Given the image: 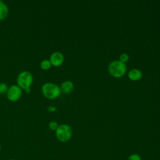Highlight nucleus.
Listing matches in <instances>:
<instances>
[{
	"instance_id": "f257e3e1",
	"label": "nucleus",
	"mask_w": 160,
	"mask_h": 160,
	"mask_svg": "<svg viewBox=\"0 0 160 160\" xmlns=\"http://www.w3.org/2000/svg\"><path fill=\"white\" fill-rule=\"evenodd\" d=\"M41 92L44 98L51 100L58 98L61 93L60 87L58 84L50 82L42 84Z\"/></svg>"
},
{
	"instance_id": "f03ea898",
	"label": "nucleus",
	"mask_w": 160,
	"mask_h": 160,
	"mask_svg": "<svg viewBox=\"0 0 160 160\" xmlns=\"http://www.w3.org/2000/svg\"><path fill=\"white\" fill-rule=\"evenodd\" d=\"M127 66L125 63L121 62L119 60H115L110 62L108 66L109 74L114 78H120L126 72Z\"/></svg>"
},
{
	"instance_id": "7ed1b4c3",
	"label": "nucleus",
	"mask_w": 160,
	"mask_h": 160,
	"mask_svg": "<svg viewBox=\"0 0 160 160\" xmlns=\"http://www.w3.org/2000/svg\"><path fill=\"white\" fill-rule=\"evenodd\" d=\"M17 85L22 90L31 88L33 82V76L29 71H22L17 77Z\"/></svg>"
},
{
	"instance_id": "20e7f679",
	"label": "nucleus",
	"mask_w": 160,
	"mask_h": 160,
	"mask_svg": "<svg viewBox=\"0 0 160 160\" xmlns=\"http://www.w3.org/2000/svg\"><path fill=\"white\" fill-rule=\"evenodd\" d=\"M56 136L58 140L62 142H66L70 140L72 136V130L70 126L66 124L59 125L55 131Z\"/></svg>"
},
{
	"instance_id": "39448f33",
	"label": "nucleus",
	"mask_w": 160,
	"mask_h": 160,
	"mask_svg": "<svg viewBox=\"0 0 160 160\" xmlns=\"http://www.w3.org/2000/svg\"><path fill=\"white\" fill-rule=\"evenodd\" d=\"M22 95V89L17 84H12L6 92L8 99L11 102L18 101Z\"/></svg>"
},
{
	"instance_id": "423d86ee",
	"label": "nucleus",
	"mask_w": 160,
	"mask_h": 160,
	"mask_svg": "<svg viewBox=\"0 0 160 160\" xmlns=\"http://www.w3.org/2000/svg\"><path fill=\"white\" fill-rule=\"evenodd\" d=\"M49 60L50 61L52 66L59 67L64 62V57L62 52L59 51H54L50 55Z\"/></svg>"
},
{
	"instance_id": "0eeeda50",
	"label": "nucleus",
	"mask_w": 160,
	"mask_h": 160,
	"mask_svg": "<svg viewBox=\"0 0 160 160\" xmlns=\"http://www.w3.org/2000/svg\"><path fill=\"white\" fill-rule=\"evenodd\" d=\"M74 86L73 82L71 81L66 80L63 81L61 84V91L64 94H69L74 89Z\"/></svg>"
},
{
	"instance_id": "6e6552de",
	"label": "nucleus",
	"mask_w": 160,
	"mask_h": 160,
	"mask_svg": "<svg viewBox=\"0 0 160 160\" xmlns=\"http://www.w3.org/2000/svg\"><path fill=\"white\" fill-rule=\"evenodd\" d=\"M128 78L130 80L133 81H137L140 80L142 77V73L141 70L134 68L131 69L128 74Z\"/></svg>"
},
{
	"instance_id": "1a4fd4ad",
	"label": "nucleus",
	"mask_w": 160,
	"mask_h": 160,
	"mask_svg": "<svg viewBox=\"0 0 160 160\" xmlns=\"http://www.w3.org/2000/svg\"><path fill=\"white\" fill-rule=\"evenodd\" d=\"M9 14V8L6 4L2 1L0 2V21H2L7 18Z\"/></svg>"
},
{
	"instance_id": "9d476101",
	"label": "nucleus",
	"mask_w": 160,
	"mask_h": 160,
	"mask_svg": "<svg viewBox=\"0 0 160 160\" xmlns=\"http://www.w3.org/2000/svg\"><path fill=\"white\" fill-rule=\"evenodd\" d=\"M51 66V63L49 59H43L40 62V68L43 70H48Z\"/></svg>"
},
{
	"instance_id": "9b49d317",
	"label": "nucleus",
	"mask_w": 160,
	"mask_h": 160,
	"mask_svg": "<svg viewBox=\"0 0 160 160\" xmlns=\"http://www.w3.org/2000/svg\"><path fill=\"white\" fill-rule=\"evenodd\" d=\"M129 59V56L128 54L126 52H123L119 56V61L123 63L126 64V62H128Z\"/></svg>"
},
{
	"instance_id": "f8f14e48",
	"label": "nucleus",
	"mask_w": 160,
	"mask_h": 160,
	"mask_svg": "<svg viewBox=\"0 0 160 160\" xmlns=\"http://www.w3.org/2000/svg\"><path fill=\"white\" fill-rule=\"evenodd\" d=\"M7 84L4 82H0V94H4L7 92L8 89Z\"/></svg>"
},
{
	"instance_id": "ddd939ff",
	"label": "nucleus",
	"mask_w": 160,
	"mask_h": 160,
	"mask_svg": "<svg viewBox=\"0 0 160 160\" xmlns=\"http://www.w3.org/2000/svg\"><path fill=\"white\" fill-rule=\"evenodd\" d=\"M58 126H59V124L55 121H51L48 124L49 128L52 131H56L58 128Z\"/></svg>"
},
{
	"instance_id": "4468645a",
	"label": "nucleus",
	"mask_w": 160,
	"mask_h": 160,
	"mask_svg": "<svg viewBox=\"0 0 160 160\" xmlns=\"http://www.w3.org/2000/svg\"><path fill=\"white\" fill-rule=\"evenodd\" d=\"M128 160H142V159L141 156L139 154L136 153H133L128 157Z\"/></svg>"
},
{
	"instance_id": "2eb2a0df",
	"label": "nucleus",
	"mask_w": 160,
	"mask_h": 160,
	"mask_svg": "<svg viewBox=\"0 0 160 160\" xmlns=\"http://www.w3.org/2000/svg\"><path fill=\"white\" fill-rule=\"evenodd\" d=\"M47 110L48 112H54L56 111V108L54 106H49L47 108Z\"/></svg>"
},
{
	"instance_id": "dca6fc26",
	"label": "nucleus",
	"mask_w": 160,
	"mask_h": 160,
	"mask_svg": "<svg viewBox=\"0 0 160 160\" xmlns=\"http://www.w3.org/2000/svg\"><path fill=\"white\" fill-rule=\"evenodd\" d=\"M24 91H25V92L26 93H27V94H28V93H29L30 92H31V88H27V89H26L25 90H24Z\"/></svg>"
},
{
	"instance_id": "f3484780",
	"label": "nucleus",
	"mask_w": 160,
	"mask_h": 160,
	"mask_svg": "<svg viewBox=\"0 0 160 160\" xmlns=\"http://www.w3.org/2000/svg\"><path fill=\"white\" fill-rule=\"evenodd\" d=\"M1 144H0V151H1Z\"/></svg>"
}]
</instances>
